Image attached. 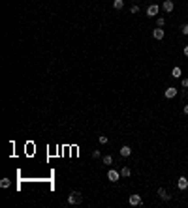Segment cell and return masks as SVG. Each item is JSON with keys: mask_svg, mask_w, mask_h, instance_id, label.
Returning <instances> with one entry per match:
<instances>
[{"mask_svg": "<svg viewBox=\"0 0 188 208\" xmlns=\"http://www.w3.org/2000/svg\"><path fill=\"white\" fill-rule=\"evenodd\" d=\"M68 202H70V205H81V202H83L81 191H71L70 197H68Z\"/></svg>", "mask_w": 188, "mask_h": 208, "instance_id": "1", "label": "cell"}, {"mask_svg": "<svg viewBox=\"0 0 188 208\" xmlns=\"http://www.w3.org/2000/svg\"><path fill=\"white\" fill-rule=\"evenodd\" d=\"M128 202H130L132 206H141L143 205V199H141V195H130Z\"/></svg>", "mask_w": 188, "mask_h": 208, "instance_id": "2", "label": "cell"}, {"mask_svg": "<svg viewBox=\"0 0 188 208\" xmlns=\"http://www.w3.org/2000/svg\"><path fill=\"white\" fill-rule=\"evenodd\" d=\"M122 174L121 173H117L115 169H111V171H107V178H109V182H119V178H121Z\"/></svg>", "mask_w": 188, "mask_h": 208, "instance_id": "3", "label": "cell"}, {"mask_svg": "<svg viewBox=\"0 0 188 208\" xmlns=\"http://www.w3.org/2000/svg\"><path fill=\"white\" fill-rule=\"evenodd\" d=\"M177 187L181 191H185L186 187H188V178L186 176H179V180H177Z\"/></svg>", "mask_w": 188, "mask_h": 208, "instance_id": "4", "label": "cell"}, {"mask_svg": "<svg viewBox=\"0 0 188 208\" xmlns=\"http://www.w3.org/2000/svg\"><path fill=\"white\" fill-rule=\"evenodd\" d=\"M158 10H160V8L156 6V4H151V6L147 8V15H149V17H154V15L158 13Z\"/></svg>", "mask_w": 188, "mask_h": 208, "instance_id": "5", "label": "cell"}, {"mask_svg": "<svg viewBox=\"0 0 188 208\" xmlns=\"http://www.w3.org/2000/svg\"><path fill=\"white\" fill-rule=\"evenodd\" d=\"M164 94H166L167 99H171V98H175V96H177V88H175V86H169V88H166Z\"/></svg>", "mask_w": 188, "mask_h": 208, "instance_id": "6", "label": "cell"}, {"mask_svg": "<svg viewBox=\"0 0 188 208\" xmlns=\"http://www.w3.org/2000/svg\"><path fill=\"white\" fill-rule=\"evenodd\" d=\"M162 8H164V11H167V13H169V11H173V2H171V0H164V2H162Z\"/></svg>", "mask_w": 188, "mask_h": 208, "instance_id": "7", "label": "cell"}, {"mask_svg": "<svg viewBox=\"0 0 188 208\" xmlns=\"http://www.w3.org/2000/svg\"><path fill=\"white\" fill-rule=\"evenodd\" d=\"M158 195H160V199H162V201H169V199H171V195L167 193L166 189H162V187L158 189Z\"/></svg>", "mask_w": 188, "mask_h": 208, "instance_id": "8", "label": "cell"}, {"mask_svg": "<svg viewBox=\"0 0 188 208\" xmlns=\"http://www.w3.org/2000/svg\"><path fill=\"white\" fill-rule=\"evenodd\" d=\"M153 36H154V39H164V36H166V32H164V30H162V28L158 26V28L153 32Z\"/></svg>", "mask_w": 188, "mask_h": 208, "instance_id": "9", "label": "cell"}, {"mask_svg": "<svg viewBox=\"0 0 188 208\" xmlns=\"http://www.w3.org/2000/svg\"><path fill=\"white\" fill-rule=\"evenodd\" d=\"M121 156H124V158H130V156H132V148H130L128 145H124V146L121 148Z\"/></svg>", "mask_w": 188, "mask_h": 208, "instance_id": "10", "label": "cell"}, {"mask_svg": "<svg viewBox=\"0 0 188 208\" xmlns=\"http://www.w3.org/2000/svg\"><path fill=\"white\" fill-rule=\"evenodd\" d=\"M181 75H182V70H181V67H173V70H171V77H175V79H179V77H181Z\"/></svg>", "mask_w": 188, "mask_h": 208, "instance_id": "11", "label": "cell"}, {"mask_svg": "<svg viewBox=\"0 0 188 208\" xmlns=\"http://www.w3.org/2000/svg\"><path fill=\"white\" fill-rule=\"evenodd\" d=\"M121 174H122V176H124V178H128V176H130V174H132L130 167H122V169H121Z\"/></svg>", "mask_w": 188, "mask_h": 208, "instance_id": "12", "label": "cell"}, {"mask_svg": "<svg viewBox=\"0 0 188 208\" xmlns=\"http://www.w3.org/2000/svg\"><path fill=\"white\" fill-rule=\"evenodd\" d=\"M122 6H124L122 0H113V8H115V10H122Z\"/></svg>", "mask_w": 188, "mask_h": 208, "instance_id": "13", "label": "cell"}, {"mask_svg": "<svg viewBox=\"0 0 188 208\" xmlns=\"http://www.w3.org/2000/svg\"><path fill=\"white\" fill-rule=\"evenodd\" d=\"M102 161H103V165H111V163H113V158H111V156H103Z\"/></svg>", "mask_w": 188, "mask_h": 208, "instance_id": "14", "label": "cell"}, {"mask_svg": "<svg viewBox=\"0 0 188 208\" xmlns=\"http://www.w3.org/2000/svg\"><path fill=\"white\" fill-rule=\"evenodd\" d=\"M0 186L2 187H10V178H2L0 180Z\"/></svg>", "mask_w": 188, "mask_h": 208, "instance_id": "15", "label": "cell"}, {"mask_svg": "<svg viewBox=\"0 0 188 208\" xmlns=\"http://www.w3.org/2000/svg\"><path fill=\"white\" fill-rule=\"evenodd\" d=\"M98 141H100V145H107V141H109V139H107L105 135H100V137H98Z\"/></svg>", "mask_w": 188, "mask_h": 208, "instance_id": "16", "label": "cell"}, {"mask_svg": "<svg viewBox=\"0 0 188 208\" xmlns=\"http://www.w3.org/2000/svg\"><path fill=\"white\" fill-rule=\"evenodd\" d=\"M156 25L160 26V28H162V26L166 25V19H164V17H158V19H156Z\"/></svg>", "mask_w": 188, "mask_h": 208, "instance_id": "17", "label": "cell"}, {"mask_svg": "<svg viewBox=\"0 0 188 208\" xmlns=\"http://www.w3.org/2000/svg\"><path fill=\"white\" fill-rule=\"evenodd\" d=\"M181 32H182V34H185V36H188V23H186V25H182Z\"/></svg>", "mask_w": 188, "mask_h": 208, "instance_id": "18", "label": "cell"}, {"mask_svg": "<svg viewBox=\"0 0 188 208\" xmlns=\"http://www.w3.org/2000/svg\"><path fill=\"white\" fill-rule=\"evenodd\" d=\"M130 11H132V13H139V6H132Z\"/></svg>", "mask_w": 188, "mask_h": 208, "instance_id": "19", "label": "cell"}, {"mask_svg": "<svg viewBox=\"0 0 188 208\" xmlns=\"http://www.w3.org/2000/svg\"><path fill=\"white\" fill-rule=\"evenodd\" d=\"M181 85H182V88H188V79H182Z\"/></svg>", "mask_w": 188, "mask_h": 208, "instance_id": "20", "label": "cell"}, {"mask_svg": "<svg viewBox=\"0 0 188 208\" xmlns=\"http://www.w3.org/2000/svg\"><path fill=\"white\" fill-rule=\"evenodd\" d=\"M185 56H188V45H185Z\"/></svg>", "mask_w": 188, "mask_h": 208, "instance_id": "21", "label": "cell"}, {"mask_svg": "<svg viewBox=\"0 0 188 208\" xmlns=\"http://www.w3.org/2000/svg\"><path fill=\"white\" fill-rule=\"evenodd\" d=\"M185 114H188V103L185 105Z\"/></svg>", "mask_w": 188, "mask_h": 208, "instance_id": "22", "label": "cell"}]
</instances>
